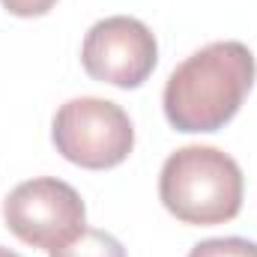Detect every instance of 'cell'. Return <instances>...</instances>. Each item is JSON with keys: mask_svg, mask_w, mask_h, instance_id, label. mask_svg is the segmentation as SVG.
<instances>
[{"mask_svg": "<svg viewBox=\"0 0 257 257\" xmlns=\"http://www.w3.org/2000/svg\"><path fill=\"white\" fill-rule=\"evenodd\" d=\"M257 63L242 42H212L177 66L165 84V117L177 132H218L242 108Z\"/></svg>", "mask_w": 257, "mask_h": 257, "instance_id": "obj_1", "label": "cell"}, {"mask_svg": "<svg viewBox=\"0 0 257 257\" xmlns=\"http://www.w3.org/2000/svg\"><path fill=\"white\" fill-rule=\"evenodd\" d=\"M242 194L239 165L215 147H183L168 156L159 174V197L183 224L212 227L233 221L242 209Z\"/></svg>", "mask_w": 257, "mask_h": 257, "instance_id": "obj_2", "label": "cell"}, {"mask_svg": "<svg viewBox=\"0 0 257 257\" xmlns=\"http://www.w3.org/2000/svg\"><path fill=\"white\" fill-rule=\"evenodd\" d=\"M51 141L66 162L87 171H108L128 159L135 147V128L117 102L81 96L69 99L54 114Z\"/></svg>", "mask_w": 257, "mask_h": 257, "instance_id": "obj_3", "label": "cell"}, {"mask_svg": "<svg viewBox=\"0 0 257 257\" xmlns=\"http://www.w3.org/2000/svg\"><path fill=\"white\" fill-rule=\"evenodd\" d=\"M6 227L27 245L54 251L87 227L81 194L57 177H36L15 186L3 203Z\"/></svg>", "mask_w": 257, "mask_h": 257, "instance_id": "obj_4", "label": "cell"}, {"mask_svg": "<svg viewBox=\"0 0 257 257\" xmlns=\"http://www.w3.org/2000/svg\"><path fill=\"white\" fill-rule=\"evenodd\" d=\"M81 63L93 81L135 90L159 63V45L153 30L128 15H111L96 21L81 45Z\"/></svg>", "mask_w": 257, "mask_h": 257, "instance_id": "obj_5", "label": "cell"}, {"mask_svg": "<svg viewBox=\"0 0 257 257\" xmlns=\"http://www.w3.org/2000/svg\"><path fill=\"white\" fill-rule=\"evenodd\" d=\"M48 257H126V248L111 233L96 230V227H84L72 242L48 251Z\"/></svg>", "mask_w": 257, "mask_h": 257, "instance_id": "obj_6", "label": "cell"}, {"mask_svg": "<svg viewBox=\"0 0 257 257\" xmlns=\"http://www.w3.org/2000/svg\"><path fill=\"white\" fill-rule=\"evenodd\" d=\"M189 257H257V242L242 239V236L203 239L189 251Z\"/></svg>", "mask_w": 257, "mask_h": 257, "instance_id": "obj_7", "label": "cell"}, {"mask_svg": "<svg viewBox=\"0 0 257 257\" xmlns=\"http://www.w3.org/2000/svg\"><path fill=\"white\" fill-rule=\"evenodd\" d=\"M0 3L9 15H18V18H39L57 6V0H0Z\"/></svg>", "mask_w": 257, "mask_h": 257, "instance_id": "obj_8", "label": "cell"}, {"mask_svg": "<svg viewBox=\"0 0 257 257\" xmlns=\"http://www.w3.org/2000/svg\"><path fill=\"white\" fill-rule=\"evenodd\" d=\"M0 257H21V254H15V251H9V248H3V245H0Z\"/></svg>", "mask_w": 257, "mask_h": 257, "instance_id": "obj_9", "label": "cell"}]
</instances>
